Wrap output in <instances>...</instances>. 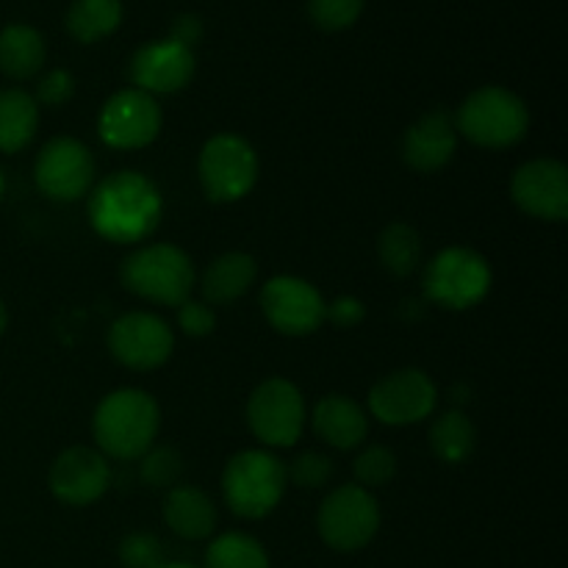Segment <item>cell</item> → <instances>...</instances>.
<instances>
[{
  "label": "cell",
  "mask_w": 568,
  "mask_h": 568,
  "mask_svg": "<svg viewBox=\"0 0 568 568\" xmlns=\"http://www.w3.org/2000/svg\"><path fill=\"white\" fill-rule=\"evenodd\" d=\"M286 466L264 449L233 455L222 471V494L227 508L242 519H264L286 494Z\"/></svg>",
  "instance_id": "277c9868"
},
{
  "label": "cell",
  "mask_w": 568,
  "mask_h": 568,
  "mask_svg": "<svg viewBox=\"0 0 568 568\" xmlns=\"http://www.w3.org/2000/svg\"><path fill=\"white\" fill-rule=\"evenodd\" d=\"M331 477H333V460L327 458V455L314 453V449L300 453L297 458L286 466V480L297 488H308V491L327 486Z\"/></svg>",
  "instance_id": "f546056e"
},
{
  "label": "cell",
  "mask_w": 568,
  "mask_h": 568,
  "mask_svg": "<svg viewBox=\"0 0 568 568\" xmlns=\"http://www.w3.org/2000/svg\"><path fill=\"white\" fill-rule=\"evenodd\" d=\"M33 178L44 197L59 200V203H75L94 183V159L87 144H81L78 139H50L39 150Z\"/></svg>",
  "instance_id": "7c38bea8"
},
{
  "label": "cell",
  "mask_w": 568,
  "mask_h": 568,
  "mask_svg": "<svg viewBox=\"0 0 568 568\" xmlns=\"http://www.w3.org/2000/svg\"><path fill=\"white\" fill-rule=\"evenodd\" d=\"M161 427L159 403L142 388H116L98 405L92 433L103 455L139 460L155 444Z\"/></svg>",
  "instance_id": "7a4b0ae2"
},
{
  "label": "cell",
  "mask_w": 568,
  "mask_h": 568,
  "mask_svg": "<svg viewBox=\"0 0 568 568\" xmlns=\"http://www.w3.org/2000/svg\"><path fill=\"white\" fill-rule=\"evenodd\" d=\"M491 292V266L469 247H447L427 264L425 294L447 311H469Z\"/></svg>",
  "instance_id": "52a82bcc"
},
{
  "label": "cell",
  "mask_w": 568,
  "mask_h": 568,
  "mask_svg": "<svg viewBox=\"0 0 568 568\" xmlns=\"http://www.w3.org/2000/svg\"><path fill=\"white\" fill-rule=\"evenodd\" d=\"M364 316L366 308L358 297H336L331 305H325V320H331L336 327H344V331L361 325Z\"/></svg>",
  "instance_id": "e575fe53"
},
{
  "label": "cell",
  "mask_w": 568,
  "mask_h": 568,
  "mask_svg": "<svg viewBox=\"0 0 568 568\" xmlns=\"http://www.w3.org/2000/svg\"><path fill=\"white\" fill-rule=\"evenodd\" d=\"M170 39L172 42L183 44V48L192 50L194 44L203 39V20H200L197 14H181L172 20V28H170Z\"/></svg>",
  "instance_id": "d590c367"
},
{
  "label": "cell",
  "mask_w": 568,
  "mask_h": 568,
  "mask_svg": "<svg viewBox=\"0 0 568 568\" xmlns=\"http://www.w3.org/2000/svg\"><path fill=\"white\" fill-rule=\"evenodd\" d=\"M377 255H381L383 270L394 277L414 275L422 261V239L405 222H392L377 239Z\"/></svg>",
  "instance_id": "484cf974"
},
{
  "label": "cell",
  "mask_w": 568,
  "mask_h": 568,
  "mask_svg": "<svg viewBox=\"0 0 568 568\" xmlns=\"http://www.w3.org/2000/svg\"><path fill=\"white\" fill-rule=\"evenodd\" d=\"M133 87L148 94H172L189 87L194 78V53L183 44L166 39L142 44L133 53L131 67H128Z\"/></svg>",
  "instance_id": "e0dca14e"
},
{
  "label": "cell",
  "mask_w": 568,
  "mask_h": 568,
  "mask_svg": "<svg viewBox=\"0 0 568 568\" xmlns=\"http://www.w3.org/2000/svg\"><path fill=\"white\" fill-rule=\"evenodd\" d=\"M109 349L122 366L136 372L159 369L175 349V336L161 316L131 311L120 316L109 331Z\"/></svg>",
  "instance_id": "5bb4252c"
},
{
  "label": "cell",
  "mask_w": 568,
  "mask_h": 568,
  "mask_svg": "<svg viewBox=\"0 0 568 568\" xmlns=\"http://www.w3.org/2000/svg\"><path fill=\"white\" fill-rule=\"evenodd\" d=\"M3 192H6V181H3V172H0V200H3Z\"/></svg>",
  "instance_id": "f35d334b"
},
{
  "label": "cell",
  "mask_w": 568,
  "mask_h": 568,
  "mask_svg": "<svg viewBox=\"0 0 568 568\" xmlns=\"http://www.w3.org/2000/svg\"><path fill=\"white\" fill-rule=\"evenodd\" d=\"M159 568H194V566H189V564H161Z\"/></svg>",
  "instance_id": "74e56055"
},
{
  "label": "cell",
  "mask_w": 568,
  "mask_h": 568,
  "mask_svg": "<svg viewBox=\"0 0 568 568\" xmlns=\"http://www.w3.org/2000/svg\"><path fill=\"white\" fill-rule=\"evenodd\" d=\"M120 22V0H72V6L67 9V31L83 44H92L114 33Z\"/></svg>",
  "instance_id": "cb8c5ba5"
},
{
  "label": "cell",
  "mask_w": 568,
  "mask_h": 568,
  "mask_svg": "<svg viewBox=\"0 0 568 568\" xmlns=\"http://www.w3.org/2000/svg\"><path fill=\"white\" fill-rule=\"evenodd\" d=\"M205 568H270V558L253 536L225 532L211 541L205 552Z\"/></svg>",
  "instance_id": "4316f807"
},
{
  "label": "cell",
  "mask_w": 568,
  "mask_h": 568,
  "mask_svg": "<svg viewBox=\"0 0 568 568\" xmlns=\"http://www.w3.org/2000/svg\"><path fill=\"white\" fill-rule=\"evenodd\" d=\"M355 480L364 488H381L397 475V455L383 444H372V447L361 449V455L353 464Z\"/></svg>",
  "instance_id": "f1b7e54d"
},
{
  "label": "cell",
  "mask_w": 568,
  "mask_h": 568,
  "mask_svg": "<svg viewBox=\"0 0 568 568\" xmlns=\"http://www.w3.org/2000/svg\"><path fill=\"white\" fill-rule=\"evenodd\" d=\"M164 521L175 536L203 541L216 527V508L205 491L194 486H175L164 497Z\"/></svg>",
  "instance_id": "ffe728a7"
},
{
  "label": "cell",
  "mask_w": 568,
  "mask_h": 568,
  "mask_svg": "<svg viewBox=\"0 0 568 568\" xmlns=\"http://www.w3.org/2000/svg\"><path fill=\"white\" fill-rule=\"evenodd\" d=\"M364 11V0H308V17L322 31H344Z\"/></svg>",
  "instance_id": "4dcf8cb0"
},
{
  "label": "cell",
  "mask_w": 568,
  "mask_h": 568,
  "mask_svg": "<svg viewBox=\"0 0 568 568\" xmlns=\"http://www.w3.org/2000/svg\"><path fill=\"white\" fill-rule=\"evenodd\" d=\"M178 327L192 338L209 336L216 327L214 308L209 303H203V300H183L178 305Z\"/></svg>",
  "instance_id": "d6a6232c"
},
{
  "label": "cell",
  "mask_w": 568,
  "mask_h": 568,
  "mask_svg": "<svg viewBox=\"0 0 568 568\" xmlns=\"http://www.w3.org/2000/svg\"><path fill=\"white\" fill-rule=\"evenodd\" d=\"M314 430L336 449H358L369 436V416L355 399L331 394L314 408Z\"/></svg>",
  "instance_id": "d6986e66"
},
{
  "label": "cell",
  "mask_w": 568,
  "mask_h": 568,
  "mask_svg": "<svg viewBox=\"0 0 568 568\" xmlns=\"http://www.w3.org/2000/svg\"><path fill=\"white\" fill-rule=\"evenodd\" d=\"M510 194L525 214L544 222H564L568 216V170L555 159L527 161L514 172Z\"/></svg>",
  "instance_id": "9a60e30c"
},
{
  "label": "cell",
  "mask_w": 568,
  "mask_h": 568,
  "mask_svg": "<svg viewBox=\"0 0 568 568\" xmlns=\"http://www.w3.org/2000/svg\"><path fill=\"white\" fill-rule=\"evenodd\" d=\"M258 277V264L247 253H225L211 261L203 272V303L209 305H227L242 300L253 288Z\"/></svg>",
  "instance_id": "44dd1931"
},
{
  "label": "cell",
  "mask_w": 568,
  "mask_h": 568,
  "mask_svg": "<svg viewBox=\"0 0 568 568\" xmlns=\"http://www.w3.org/2000/svg\"><path fill=\"white\" fill-rule=\"evenodd\" d=\"M50 494L59 503L72 505V508H83L92 505L109 491L111 486V469L103 453L89 447H70L53 460L48 475Z\"/></svg>",
  "instance_id": "2e32d148"
},
{
  "label": "cell",
  "mask_w": 568,
  "mask_h": 568,
  "mask_svg": "<svg viewBox=\"0 0 568 568\" xmlns=\"http://www.w3.org/2000/svg\"><path fill=\"white\" fill-rule=\"evenodd\" d=\"M122 286L155 305H181L194 288V264L175 244H144L122 261Z\"/></svg>",
  "instance_id": "3957f363"
},
{
  "label": "cell",
  "mask_w": 568,
  "mask_h": 568,
  "mask_svg": "<svg viewBox=\"0 0 568 568\" xmlns=\"http://www.w3.org/2000/svg\"><path fill=\"white\" fill-rule=\"evenodd\" d=\"M120 560L125 568H159L164 564V549L153 532H131L122 538Z\"/></svg>",
  "instance_id": "1f68e13d"
},
{
  "label": "cell",
  "mask_w": 568,
  "mask_h": 568,
  "mask_svg": "<svg viewBox=\"0 0 568 568\" xmlns=\"http://www.w3.org/2000/svg\"><path fill=\"white\" fill-rule=\"evenodd\" d=\"M477 430L464 410L438 416L430 427V449L444 464H464L475 453Z\"/></svg>",
  "instance_id": "d4e9b609"
},
{
  "label": "cell",
  "mask_w": 568,
  "mask_h": 568,
  "mask_svg": "<svg viewBox=\"0 0 568 568\" xmlns=\"http://www.w3.org/2000/svg\"><path fill=\"white\" fill-rule=\"evenodd\" d=\"M3 331H6V308L3 303H0V336H3Z\"/></svg>",
  "instance_id": "8d00e7d4"
},
{
  "label": "cell",
  "mask_w": 568,
  "mask_h": 568,
  "mask_svg": "<svg viewBox=\"0 0 568 568\" xmlns=\"http://www.w3.org/2000/svg\"><path fill=\"white\" fill-rule=\"evenodd\" d=\"M161 105L153 94L131 87L111 94L100 109L98 131L109 148L114 150H139L155 142L161 133Z\"/></svg>",
  "instance_id": "30bf717a"
},
{
  "label": "cell",
  "mask_w": 568,
  "mask_h": 568,
  "mask_svg": "<svg viewBox=\"0 0 568 568\" xmlns=\"http://www.w3.org/2000/svg\"><path fill=\"white\" fill-rule=\"evenodd\" d=\"M139 464V477L148 483L150 488H175V483L183 475V458L175 447H150L142 455Z\"/></svg>",
  "instance_id": "83f0119b"
},
{
  "label": "cell",
  "mask_w": 568,
  "mask_h": 568,
  "mask_svg": "<svg viewBox=\"0 0 568 568\" xmlns=\"http://www.w3.org/2000/svg\"><path fill=\"white\" fill-rule=\"evenodd\" d=\"M438 392L430 375L422 369H397L375 383L369 392V410L383 425L405 427L425 422L436 410Z\"/></svg>",
  "instance_id": "4fadbf2b"
},
{
  "label": "cell",
  "mask_w": 568,
  "mask_h": 568,
  "mask_svg": "<svg viewBox=\"0 0 568 568\" xmlns=\"http://www.w3.org/2000/svg\"><path fill=\"white\" fill-rule=\"evenodd\" d=\"M458 133L480 148L499 150L521 142L530 128L525 100L505 87H483L464 100L455 114Z\"/></svg>",
  "instance_id": "5b68a950"
},
{
  "label": "cell",
  "mask_w": 568,
  "mask_h": 568,
  "mask_svg": "<svg viewBox=\"0 0 568 568\" xmlns=\"http://www.w3.org/2000/svg\"><path fill=\"white\" fill-rule=\"evenodd\" d=\"M44 39L33 26L11 22L0 31V70L14 81H28L44 64Z\"/></svg>",
  "instance_id": "7402d4cb"
},
{
  "label": "cell",
  "mask_w": 568,
  "mask_h": 568,
  "mask_svg": "<svg viewBox=\"0 0 568 568\" xmlns=\"http://www.w3.org/2000/svg\"><path fill=\"white\" fill-rule=\"evenodd\" d=\"M322 541L336 552H358L369 547L381 530V508L369 488L338 486L320 505L316 514Z\"/></svg>",
  "instance_id": "ba28073f"
},
{
  "label": "cell",
  "mask_w": 568,
  "mask_h": 568,
  "mask_svg": "<svg viewBox=\"0 0 568 568\" xmlns=\"http://www.w3.org/2000/svg\"><path fill=\"white\" fill-rule=\"evenodd\" d=\"M247 425L266 447H294L305 427V399L292 381L270 377L247 403Z\"/></svg>",
  "instance_id": "9c48e42d"
},
{
  "label": "cell",
  "mask_w": 568,
  "mask_h": 568,
  "mask_svg": "<svg viewBox=\"0 0 568 568\" xmlns=\"http://www.w3.org/2000/svg\"><path fill=\"white\" fill-rule=\"evenodd\" d=\"M458 150V125L455 114L447 109H433L422 114L405 131L403 159L416 172H436L449 164Z\"/></svg>",
  "instance_id": "ac0fdd59"
},
{
  "label": "cell",
  "mask_w": 568,
  "mask_h": 568,
  "mask_svg": "<svg viewBox=\"0 0 568 568\" xmlns=\"http://www.w3.org/2000/svg\"><path fill=\"white\" fill-rule=\"evenodd\" d=\"M39 128V103L22 89H0V153H20Z\"/></svg>",
  "instance_id": "603a6c76"
},
{
  "label": "cell",
  "mask_w": 568,
  "mask_h": 568,
  "mask_svg": "<svg viewBox=\"0 0 568 568\" xmlns=\"http://www.w3.org/2000/svg\"><path fill=\"white\" fill-rule=\"evenodd\" d=\"M161 214L164 200L159 186L133 170L111 172L89 197V222L105 242L114 244H136L153 236Z\"/></svg>",
  "instance_id": "6da1fadb"
},
{
  "label": "cell",
  "mask_w": 568,
  "mask_h": 568,
  "mask_svg": "<svg viewBox=\"0 0 568 568\" xmlns=\"http://www.w3.org/2000/svg\"><path fill=\"white\" fill-rule=\"evenodd\" d=\"M72 94H75V78L61 70V67H55L37 83V98L33 100L42 105H64Z\"/></svg>",
  "instance_id": "836d02e7"
},
{
  "label": "cell",
  "mask_w": 568,
  "mask_h": 568,
  "mask_svg": "<svg viewBox=\"0 0 568 568\" xmlns=\"http://www.w3.org/2000/svg\"><path fill=\"white\" fill-rule=\"evenodd\" d=\"M261 311L283 336H311L325 322V300L308 281L277 275L261 288Z\"/></svg>",
  "instance_id": "8fae6325"
},
{
  "label": "cell",
  "mask_w": 568,
  "mask_h": 568,
  "mask_svg": "<svg viewBox=\"0 0 568 568\" xmlns=\"http://www.w3.org/2000/svg\"><path fill=\"white\" fill-rule=\"evenodd\" d=\"M197 172L211 203H236L247 197L258 181V155L247 139L216 133L200 150Z\"/></svg>",
  "instance_id": "8992f818"
}]
</instances>
